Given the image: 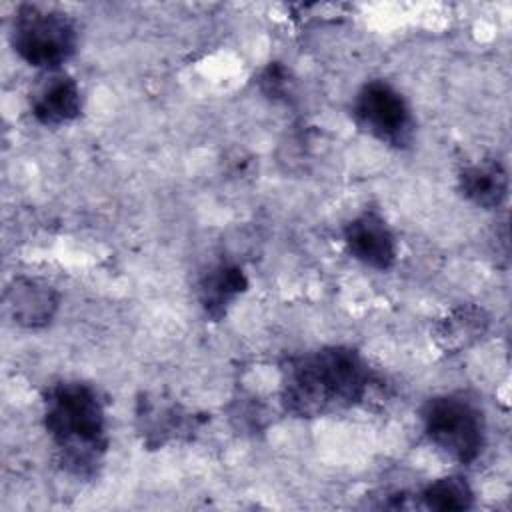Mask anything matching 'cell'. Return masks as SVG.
Here are the masks:
<instances>
[{
    "label": "cell",
    "mask_w": 512,
    "mask_h": 512,
    "mask_svg": "<svg viewBox=\"0 0 512 512\" xmlns=\"http://www.w3.org/2000/svg\"><path fill=\"white\" fill-rule=\"evenodd\" d=\"M344 244L354 260L374 270H390L398 256L396 238L376 212H362L344 226Z\"/></svg>",
    "instance_id": "cell-6"
},
{
    "label": "cell",
    "mask_w": 512,
    "mask_h": 512,
    "mask_svg": "<svg viewBox=\"0 0 512 512\" xmlns=\"http://www.w3.org/2000/svg\"><path fill=\"white\" fill-rule=\"evenodd\" d=\"M136 420L144 444L154 448L166 444L172 438L188 434L196 426V418L190 416L182 406L148 396L138 400Z\"/></svg>",
    "instance_id": "cell-9"
},
{
    "label": "cell",
    "mask_w": 512,
    "mask_h": 512,
    "mask_svg": "<svg viewBox=\"0 0 512 512\" xmlns=\"http://www.w3.org/2000/svg\"><path fill=\"white\" fill-rule=\"evenodd\" d=\"M370 368L350 346H324L282 366L280 402L296 418H318L356 406L370 388Z\"/></svg>",
    "instance_id": "cell-1"
},
{
    "label": "cell",
    "mask_w": 512,
    "mask_h": 512,
    "mask_svg": "<svg viewBox=\"0 0 512 512\" xmlns=\"http://www.w3.org/2000/svg\"><path fill=\"white\" fill-rule=\"evenodd\" d=\"M352 116L360 130L388 146L404 148L412 142V110L406 98L386 80H370L358 90Z\"/></svg>",
    "instance_id": "cell-5"
},
{
    "label": "cell",
    "mask_w": 512,
    "mask_h": 512,
    "mask_svg": "<svg viewBox=\"0 0 512 512\" xmlns=\"http://www.w3.org/2000/svg\"><path fill=\"white\" fill-rule=\"evenodd\" d=\"M488 328L490 316L484 312V308L462 304L436 322L432 338L444 354H458L480 342Z\"/></svg>",
    "instance_id": "cell-11"
},
{
    "label": "cell",
    "mask_w": 512,
    "mask_h": 512,
    "mask_svg": "<svg viewBox=\"0 0 512 512\" xmlns=\"http://www.w3.org/2000/svg\"><path fill=\"white\" fill-rule=\"evenodd\" d=\"M260 84H262V90L268 94V96H278L286 90L288 86V72L284 66H280L278 62H270V66L262 72V78H260Z\"/></svg>",
    "instance_id": "cell-14"
},
{
    "label": "cell",
    "mask_w": 512,
    "mask_h": 512,
    "mask_svg": "<svg viewBox=\"0 0 512 512\" xmlns=\"http://www.w3.org/2000/svg\"><path fill=\"white\" fill-rule=\"evenodd\" d=\"M30 110L38 124L56 128L76 120L82 112V92L76 80L62 72L50 76L34 90Z\"/></svg>",
    "instance_id": "cell-7"
},
{
    "label": "cell",
    "mask_w": 512,
    "mask_h": 512,
    "mask_svg": "<svg viewBox=\"0 0 512 512\" xmlns=\"http://www.w3.org/2000/svg\"><path fill=\"white\" fill-rule=\"evenodd\" d=\"M420 500L430 510L460 512L474 506V492L462 476H444L426 484Z\"/></svg>",
    "instance_id": "cell-13"
},
{
    "label": "cell",
    "mask_w": 512,
    "mask_h": 512,
    "mask_svg": "<svg viewBox=\"0 0 512 512\" xmlns=\"http://www.w3.org/2000/svg\"><path fill=\"white\" fill-rule=\"evenodd\" d=\"M248 288V278L238 264L220 262L202 274L198 282V300L208 318L214 322L228 314L234 300Z\"/></svg>",
    "instance_id": "cell-12"
},
{
    "label": "cell",
    "mask_w": 512,
    "mask_h": 512,
    "mask_svg": "<svg viewBox=\"0 0 512 512\" xmlns=\"http://www.w3.org/2000/svg\"><path fill=\"white\" fill-rule=\"evenodd\" d=\"M6 308L16 324L24 328H42L50 324L58 310V292L36 278H16L6 290Z\"/></svg>",
    "instance_id": "cell-8"
},
{
    "label": "cell",
    "mask_w": 512,
    "mask_h": 512,
    "mask_svg": "<svg viewBox=\"0 0 512 512\" xmlns=\"http://www.w3.org/2000/svg\"><path fill=\"white\" fill-rule=\"evenodd\" d=\"M10 42L28 66L58 72L76 52L78 32L72 18L62 10L42 4H20L12 20Z\"/></svg>",
    "instance_id": "cell-3"
},
{
    "label": "cell",
    "mask_w": 512,
    "mask_h": 512,
    "mask_svg": "<svg viewBox=\"0 0 512 512\" xmlns=\"http://www.w3.org/2000/svg\"><path fill=\"white\" fill-rule=\"evenodd\" d=\"M42 418L60 464L74 476H94L108 448L106 412L98 392L76 380L52 384L44 394Z\"/></svg>",
    "instance_id": "cell-2"
},
{
    "label": "cell",
    "mask_w": 512,
    "mask_h": 512,
    "mask_svg": "<svg viewBox=\"0 0 512 512\" xmlns=\"http://www.w3.org/2000/svg\"><path fill=\"white\" fill-rule=\"evenodd\" d=\"M458 190L474 206L494 210L508 196V172L496 158L466 164L458 172Z\"/></svg>",
    "instance_id": "cell-10"
},
{
    "label": "cell",
    "mask_w": 512,
    "mask_h": 512,
    "mask_svg": "<svg viewBox=\"0 0 512 512\" xmlns=\"http://www.w3.org/2000/svg\"><path fill=\"white\" fill-rule=\"evenodd\" d=\"M426 438L442 454L472 464L484 450L486 424L480 408L464 396L442 394L428 398L420 410Z\"/></svg>",
    "instance_id": "cell-4"
}]
</instances>
